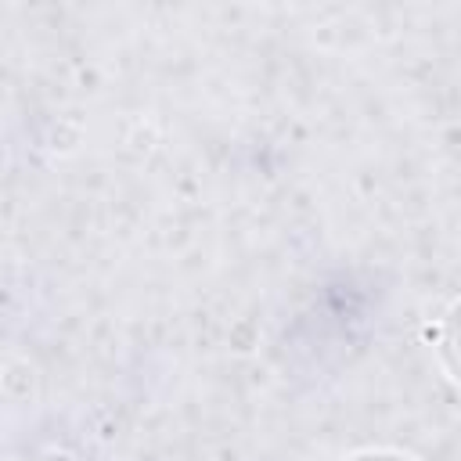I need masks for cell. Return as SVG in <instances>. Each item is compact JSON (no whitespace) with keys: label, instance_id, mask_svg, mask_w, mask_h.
I'll return each instance as SVG.
<instances>
[{"label":"cell","instance_id":"obj_1","mask_svg":"<svg viewBox=\"0 0 461 461\" xmlns=\"http://www.w3.org/2000/svg\"><path fill=\"white\" fill-rule=\"evenodd\" d=\"M346 461H418V457L400 454V450H360V454H353Z\"/></svg>","mask_w":461,"mask_h":461}]
</instances>
